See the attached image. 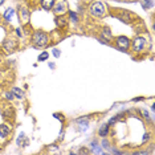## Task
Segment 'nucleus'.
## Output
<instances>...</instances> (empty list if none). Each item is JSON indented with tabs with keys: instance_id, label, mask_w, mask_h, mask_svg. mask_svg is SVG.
Wrapping results in <instances>:
<instances>
[{
	"instance_id": "1",
	"label": "nucleus",
	"mask_w": 155,
	"mask_h": 155,
	"mask_svg": "<svg viewBox=\"0 0 155 155\" xmlns=\"http://www.w3.org/2000/svg\"><path fill=\"white\" fill-rule=\"evenodd\" d=\"M90 12H91V15H94L97 17H101V16H104L105 13H106V7H105L104 3L96 2V3H93V4L90 5Z\"/></svg>"
},
{
	"instance_id": "2",
	"label": "nucleus",
	"mask_w": 155,
	"mask_h": 155,
	"mask_svg": "<svg viewBox=\"0 0 155 155\" xmlns=\"http://www.w3.org/2000/svg\"><path fill=\"white\" fill-rule=\"evenodd\" d=\"M33 43L36 47H45V45L48 44V36L47 33L41 32V31H38L33 35Z\"/></svg>"
},
{
	"instance_id": "3",
	"label": "nucleus",
	"mask_w": 155,
	"mask_h": 155,
	"mask_svg": "<svg viewBox=\"0 0 155 155\" xmlns=\"http://www.w3.org/2000/svg\"><path fill=\"white\" fill-rule=\"evenodd\" d=\"M146 47V40L143 37H137L133 40V49L135 52H142Z\"/></svg>"
},
{
	"instance_id": "4",
	"label": "nucleus",
	"mask_w": 155,
	"mask_h": 155,
	"mask_svg": "<svg viewBox=\"0 0 155 155\" xmlns=\"http://www.w3.org/2000/svg\"><path fill=\"white\" fill-rule=\"evenodd\" d=\"M66 8H68V4H66L65 0H60V2L56 4V8H54V12L57 15H64L66 12Z\"/></svg>"
},
{
	"instance_id": "5",
	"label": "nucleus",
	"mask_w": 155,
	"mask_h": 155,
	"mask_svg": "<svg viewBox=\"0 0 155 155\" xmlns=\"http://www.w3.org/2000/svg\"><path fill=\"white\" fill-rule=\"evenodd\" d=\"M117 45H118L119 49H122V51H126V49L129 48V45H130V41L126 37H118L117 38Z\"/></svg>"
},
{
	"instance_id": "6",
	"label": "nucleus",
	"mask_w": 155,
	"mask_h": 155,
	"mask_svg": "<svg viewBox=\"0 0 155 155\" xmlns=\"http://www.w3.org/2000/svg\"><path fill=\"white\" fill-rule=\"evenodd\" d=\"M9 134V127L7 125H2L0 126V137L2 138H5L7 135Z\"/></svg>"
},
{
	"instance_id": "7",
	"label": "nucleus",
	"mask_w": 155,
	"mask_h": 155,
	"mask_svg": "<svg viewBox=\"0 0 155 155\" xmlns=\"http://www.w3.org/2000/svg\"><path fill=\"white\" fill-rule=\"evenodd\" d=\"M15 47H16V43L15 41H12V40H8V43L4 44V48H5L7 52H13Z\"/></svg>"
},
{
	"instance_id": "8",
	"label": "nucleus",
	"mask_w": 155,
	"mask_h": 155,
	"mask_svg": "<svg viewBox=\"0 0 155 155\" xmlns=\"http://www.w3.org/2000/svg\"><path fill=\"white\" fill-rule=\"evenodd\" d=\"M41 5H43L45 9H51L52 7L54 5V0H41Z\"/></svg>"
},
{
	"instance_id": "9",
	"label": "nucleus",
	"mask_w": 155,
	"mask_h": 155,
	"mask_svg": "<svg viewBox=\"0 0 155 155\" xmlns=\"http://www.w3.org/2000/svg\"><path fill=\"white\" fill-rule=\"evenodd\" d=\"M13 13H15V11H13V8H8L7 11L4 12V19L5 20H11L13 17Z\"/></svg>"
},
{
	"instance_id": "10",
	"label": "nucleus",
	"mask_w": 155,
	"mask_h": 155,
	"mask_svg": "<svg viewBox=\"0 0 155 155\" xmlns=\"http://www.w3.org/2000/svg\"><path fill=\"white\" fill-rule=\"evenodd\" d=\"M107 130H109L107 125L101 126V129H100V135H101V137H105V135H106V134H107Z\"/></svg>"
},
{
	"instance_id": "11",
	"label": "nucleus",
	"mask_w": 155,
	"mask_h": 155,
	"mask_svg": "<svg viewBox=\"0 0 155 155\" xmlns=\"http://www.w3.org/2000/svg\"><path fill=\"white\" fill-rule=\"evenodd\" d=\"M13 93H15L16 97L23 98V91H21V89H19V87H15V89H13Z\"/></svg>"
},
{
	"instance_id": "12",
	"label": "nucleus",
	"mask_w": 155,
	"mask_h": 155,
	"mask_svg": "<svg viewBox=\"0 0 155 155\" xmlns=\"http://www.w3.org/2000/svg\"><path fill=\"white\" fill-rule=\"evenodd\" d=\"M48 58V53L47 52H44V53H41L40 56H38V61H44V60Z\"/></svg>"
},
{
	"instance_id": "13",
	"label": "nucleus",
	"mask_w": 155,
	"mask_h": 155,
	"mask_svg": "<svg viewBox=\"0 0 155 155\" xmlns=\"http://www.w3.org/2000/svg\"><path fill=\"white\" fill-rule=\"evenodd\" d=\"M143 5H146V8L153 7V0H143Z\"/></svg>"
},
{
	"instance_id": "14",
	"label": "nucleus",
	"mask_w": 155,
	"mask_h": 155,
	"mask_svg": "<svg viewBox=\"0 0 155 155\" xmlns=\"http://www.w3.org/2000/svg\"><path fill=\"white\" fill-rule=\"evenodd\" d=\"M70 19H73L74 21H77V15L76 13H73V12H70Z\"/></svg>"
},
{
	"instance_id": "15",
	"label": "nucleus",
	"mask_w": 155,
	"mask_h": 155,
	"mask_svg": "<svg viewBox=\"0 0 155 155\" xmlns=\"http://www.w3.org/2000/svg\"><path fill=\"white\" fill-rule=\"evenodd\" d=\"M5 97H7V98H8V100H12V98H13V96H12V93H7V94H5Z\"/></svg>"
},
{
	"instance_id": "16",
	"label": "nucleus",
	"mask_w": 155,
	"mask_h": 155,
	"mask_svg": "<svg viewBox=\"0 0 155 155\" xmlns=\"http://www.w3.org/2000/svg\"><path fill=\"white\" fill-rule=\"evenodd\" d=\"M53 54L56 56V57H58V56H60V52L57 51V49H54V51H53Z\"/></svg>"
},
{
	"instance_id": "17",
	"label": "nucleus",
	"mask_w": 155,
	"mask_h": 155,
	"mask_svg": "<svg viewBox=\"0 0 155 155\" xmlns=\"http://www.w3.org/2000/svg\"><path fill=\"white\" fill-rule=\"evenodd\" d=\"M3 3H4V0H0V5H2V4H3Z\"/></svg>"
}]
</instances>
